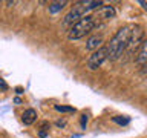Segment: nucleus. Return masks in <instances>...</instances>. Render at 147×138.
<instances>
[{
    "label": "nucleus",
    "mask_w": 147,
    "mask_h": 138,
    "mask_svg": "<svg viewBox=\"0 0 147 138\" xmlns=\"http://www.w3.org/2000/svg\"><path fill=\"white\" fill-rule=\"evenodd\" d=\"M130 31H132V25H126V26H121L117 32H115V35L110 39V41L107 43V46H106V48H107V54H109L107 60L115 62V60L123 57V54L126 52L127 43H129Z\"/></svg>",
    "instance_id": "f257e3e1"
},
{
    "label": "nucleus",
    "mask_w": 147,
    "mask_h": 138,
    "mask_svg": "<svg viewBox=\"0 0 147 138\" xmlns=\"http://www.w3.org/2000/svg\"><path fill=\"white\" fill-rule=\"evenodd\" d=\"M95 28H96V25H95L94 18L90 16H86L78 23H75L72 28H69L67 39L69 40H78V39H81V37H84L86 34H89L90 31H94Z\"/></svg>",
    "instance_id": "f03ea898"
},
{
    "label": "nucleus",
    "mask_w": 147,
    "mask_h": 138,
    "mask_svg": "<svg viewBox=\"0 0 147 138\" xmlns=\"http://www.w3.org/2000/svg\"><path fill=\"white\" fill-rule=\"evenodd\" d=\"M144 37V31L140 25H132V31H130V37H129V43H127V48H126V52L127 55H133V52H138L141 43Z\"/></svg>",
    "instance_id": "7ed1b4c3"
},
{
    "label": "nucleus",
    "mask_w": 147,
    "mask_h": 138,
    "mask_svg": "<svg viewBox=\"0 0 147 138\" xmlns=\"http://www.w3.org/2000/svg\"><path fill=\"white\" fill-rule=\"evenodd\" d=\"M109 54H107V48L103 46V48H100L98 51H95V52H92L89 57H87V68L90 69V71H96V69H100L103 66V63L107 60Z\"/></svg>",
    "instance_id": "20e7f679"
},
{
    "label": "nucleus",
    "mask_w": 147,
    "mask_h": 138,
    "mask_svg": "<svg viewBox=\"0 0 147 138\" xmlns=\"http://www.w3.org/2000/svg\"><path fill=\"white\" fill-rule=\"evenodd\" d=\"M117 16V11H115L113 6H101L98 8L96 11H94V14H90V17L94 18L96 28L100 25H103V23L112 20V18Z\"/></svg>",
    "instance_id": "39448f33"
},
{
    "label": "nucleus",
    "mask_w": 147,
    "mask_h": 138,
    "mask_svg": "<svg viewBox=\"0 0 147 138\" xmlns=\"http://www.w3.org/2000/svg\"><path fill=\"white\" fill-rule=\"evenodd\" d=\"M81 18H83L81 14L78 12L75 8H72L71 11H69L66 16H64V18H63V26H64V28H72L75 23L80 22Z\"/></svg>",
    "instance_id": "423d86ee"
},
{
    "label": "nucleus",
    "mask_w": 147,
    "mask_h": 138,
    "mask_svg": "<svg viewBox=\"0 0 147 138\" xmlns=\"http://www.w3.org/2000/svg\"><path fill=\"white\" fill-rule=\"evenodd\" d=\"M103 43H104V37L101 34H95V35L89 37V40L86 41V49L95 52V51H98L100 48H103Z\"/></svg>",
    "instance_id": "0eeeda50"
},
{
    "label": "nucleus",
    "mask_w": 147,
    "mask_h": 138,
    "mask_svg": "<svg viewBox=\"0 0 147 138\" xmlns=\"http://www.w3.org/2000/svg\"><path fill=\"white\" fill-rule=\"evenodd\" d=\"M135 62H136L138 66H141V68H144L147 64V39L141 43L140 49H138V52H136Z\"/></svg>",
    "instance_id": "6e6552de"
},
{
    "label": "nucleus",
    "mask_w": 147,
    "mask_h": 138,
    "mask_svg": "<svg viewBox=\"0 0 147 138\" xmlns=\"http://www.w3.org/2000/svg\"><path fill=\"white\" fill-rule=\"evenodd\" d=\"M37 120V112L34 109H26L25 112L22 114V121L26 124V126H29V124H32Z\"/></svg>",
    "instance_id": "1a4fd4ad"
},
{
    "label": "nucleus",
    "mask_w": 147,
    "mask_h": 138,
    "mask_svg": "<svg viewBox=\"0 0 147 138\" xmlns=\"http://www.w3.org/2000/svg\"><path fill=\"white\" fill-rule=\"evenodd\" d=\"M66 5H67L66 0H60V2H51L49 6H48V9H49L51 14H57V12L61 11V9L66 6Z\"/></svg>",
    "instance_id": "9d476101"
},
{
    "label": "nucleus",
    "mask_w": 147,
    "mask_h": 138,
    "mask_svg": "<svg viewBox=\"0 0 147 138\" xmlns=\"http://www.w3.org/2000/svg\"><path fill=\"white\" fill-rule=\"evenodd\" d=\"M55 110H58V112H75V109L74 108H69V106H55Z\"/></svg>",
    "instance_id": "9b49d317"
},
{
    "label": "nucleus",
    "mask_w": 147,
    "mask_h": 138,
    "mask_svg": "<svg viewBox=\"0 0 147 138\" xmlns=\"http://www.w3.org/2000/svg\"><path fill=\"white\" fill-rule=\"evenodd\" d=\"M113 121H115V123H118V124H127V123H129V118H119V117H115V118H113Z\"/></svg>",
    "instance_id": "f8f14e48"
},
{
    "label": "nucleus",
    "mask_w": 147,
    "mask_h": 138,
    "mask_svg": "<svg viewBox=\"0 0 147 138\" xmlns=\"http://www.w3.org/2000/svg\"><path fill=\"white\" fill-rule=\"evenodd\" d=\"M87 124V115H81V127H86Z\"/></svg>",
    "instance_id": "ddd939ff"
},
{
    "label": "nucleus",
    "mask_w": 147,
    "mask_h": 138,
    "mask_svg": "<svg viewBox=\"0 0 147 138\" xmlns=\"http://www.w3.org/2000/svg\"><path fill=\"white\" fill-rule=\"evenodd\" d=\"M57 126H66V120H58V121H57Z\"/></svg>",
    "instance_id": "4468645a"
},
{
    "label": "nucleus",
    "mask_w": 147,
    "mask_h": 138,
    "mask_svg": "<svg viewBox=\"0 0 147 138\" xmlns=\"http://www.w3.org/2000/svg\"><path fill=\"white\" fill-rule=\"evenodd\" d=\"M0 87H5V80L3 78H0Z\"/></svg>",
    "instance_id": "2eb2a0df"
},
{
    "label": "nucleus",
    "mask_w": 147,
    "mask_h": 138,
    "mask_svg": "<svg viewBox=\"0 0 147 138\" xmlns=\"http://www.w3.org/2000/svg\"><path fill=\"white\" fill-rule=\"evenodd\" d=\"M146 75H147V72H146Z\"/></svg>",
    "instance_id": "dca6fc26"
}]
</instances>
